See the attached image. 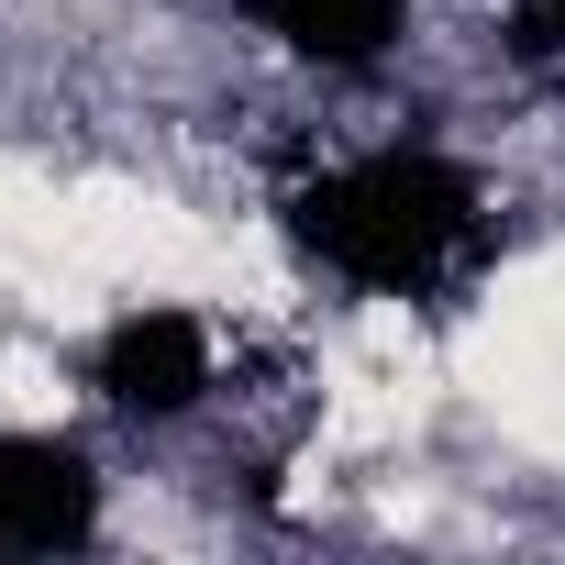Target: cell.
<instances>
[{
    "label": "cell",
    "instance_id": "obj_1",
    "mask_svg": "<svg viewBox=\"0 0 565 565\" xmlns=\"http://www.w3.org/2000/svg\"><path fill=\"white\" fill-rule=\"evenodd\" d=\"M289 233L366 300H433L488 255V189L444 145H366L289 189Z\"/></svg>",
    "mask_w": 565,
    "mask_h": 565
},
{
    "label": "cell",
    "instance_id": "obj_2",
    "mask_svg": "<svg viewBox=\"0 0 565 565\" xmlns=\"http://www.w3.org/2000/svg\"><path fill=\"white\" fill-rule=\"evenodd\" d=\"M89 388L122 411V422H189L211 388H222V333L178 300H134L100 344H89Z\"/></svg>",
    "mask_w": 565,
    "mask_h": 565
},
{
    "label": "cell",
    "instance_id": "obj_3",
    "mask_svg": "<svg viewBox=\"0 0 565 565\" xmlns=\"http://www.w3.org/2000/svg\"><path fill=\"white\" fill-rule=\"evenodd\" d=\"M100 543V466L67 433H0V554Z\"/></svg>",
    "mask_w": 565,
    "mask_h": 565
},
{
    "label": "cell",
    "instance_id": "obj_4",
    "mask_svg": "<svg viewBox=\"0 0 565 565\" xmlns=\"http://www.w3.org/2000/svg\"><path fill=\"white\" fill-rule=\"evenodd\" d=\"M255 23L289 45V56H311L322 78H355V67H377L399 45L411 0H255Z\"/></svg>",
    "mask_w": 565,
    "mask_h": 565
},
{
    "label": "cell",
    "instance_id": "obj_5",
    "mask_svg": "<svg viewBox=\"0 0 565 565\" xmlns=\"http://www.w3.org/2000/svg\"><path fill=\"white\" fill-rule=\"evenodd\" d=\"M532 45H565V0H532Z\"/></svg>",
    "mask_w": 565,
    "mask_h": 565
}]
</instances>
